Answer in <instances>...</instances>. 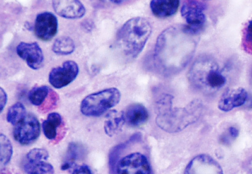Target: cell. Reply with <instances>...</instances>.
Wrapping results in <instances>:
<instances>
[{"label": "cell", "instance_id": "1", "mask_svg": "<svg viewBox=\"0 0 252 174\" xmlns=\"http://www.w3.org/2000/svg\"><path fill=\"white\" fill-rule=\"evenodd\" d=\"M195 36L186 25L166 28L158 37L155 46L154 61L156 68L168 75L181 71L194 53Z\"/></svg>", "mask_w": 252, "mask_h": 174}, {"label": "cell", "instance_id": "2", "mask_svg": "<svg viewBox=\"0 0 252 174\" xmlns=\"http://www.w3.org/2000/svg\"><path fill=\"white\" fill-rule=\"evenodd\" d=\"M152 31L150 23L143 17L127 21L117 34V43L126 57L135 59L142 53Z\"/></svg>", "mask_w": 252, "mask_h": 174}, {"label": "cell", "instance_id": "3", "mask_svg": "<svg viewBox=\"0 0 252 174\" xmlns=\"http://www.w3.org/2000/svg\"><path fill=\"white\" fill-rule=\"evenodd\" d=\"M190 83L202 91L213 93L221 89L226 83V77L218 64L208 56L195 61L189 73Z\"/></svg>", "mask_w": 252, "mask_h": 174}, {"label": "cell", "instance_id": "4", "mask_svg": "<svg viewBox=\"0 0 252 174\" xmlns=\"http://www.w3.org/2000/svg\"><path fill=\"white\" fill-rule=\"evenodd\" d=\"M203 109L201 100H193L184 108H172L165 113L157 115L156 123L167 132H178L196 123L201 117Z\"/></svg>", "mask_w": 252, "mask_h": 174}, {"label": "cell", "instance_id": "5", "mask_svg": "<svg viewBox=\"0 0 252 174\" xmlns=\"http://www.w3.org/2000/svg\"><path fill=\"white\" fill-rule=\"evenodd\" d=\"M120 91L115 88L105 89L86 97L82 101L80 110L86 117H98L118 104Z\"/></svg>", "mask_w": 252, "mask_h": 174}, {"label": "cell", "instance_id": "6", "mask_svg": "<svg viewBox=\"0 0 252 174\" xmlns=\"http://www.w3.org/2000/svg\"><path fill=\"white\" fill-rule=\"evenodd\" d=\"M206 8V3L200 1H186L181 8V15L186 21L187 27L196 36L201 32L206 23L203 11Z\"/></svg>", "mask_w": 252, "mask_h": 174}, {"label": "cell", "instance_id": "7", "mask_svg": "<svg viewBox=\"0 0 252 174\" xmlns=\"http://www.w3.org/2000/svg\"><path fill=\"white\" fill-rule=\"evenodd\" d=\"M40 126L37 119L28 115L15 125L13 135L15 140L23 146L36 141L40 135Z\"/></svg>", "mask_w": 252, "mask_h": 174}, {"label": "cell", "instance_id": "8", "mask_svg": "<svg viewBox=\"0 0 252 174\" xmlns=\"http://www.w3.org/2000/svg\"><path fill=\"white\" fill-rule=\"evenodd\" d=\"M116 173L117 174H151V168L145 155L133 153L119 161Z\"/></svg>", "mask_w": 252, "mask_h": 174}, {"label": "cell", "instance_id": "9", "mask_svg": "<svg viewBox=\"0 0 252 174\" xmlns=\"http://www.w3.org/2000/svg\"><path fill=\"white\" fill-rule=\"evenodd\" d=\"M79 72L77 63L73 61L64 62L61 67L54 68L49 75V82L56 89H62L71 84Z\"/></svg>", "mask_w": 252, "mask_h": 174}, {"label": "cell", "instance_id": "10", "mask_svg": "<svg viewBox=\"0 0 252 174\" xmlns=\"http://www.w3.org/2000/svg\"><path fill=\"white\" fill-rule=\"evenodd\" d=\"M57 17L48 11L38 14L35 21L34 32L43 41L48 42L54 38L58 32Z\"/></svg>", "mask_w": 252, "mask_h": 174}, {"label": "cell", "instance_id": "11", "mask_svg": "<svg viewBox=\"0 0 252 174\" xmlns=\"http://www.w3.org/2000/svg\"><path fill=\"white\" fill-rule=\"evenodd\" d=\"M185 174H223L220 165L212 156L198 155L187 165Z\"/></svg>", "mask_w": 252, "mask_h": 174}, {"label": "cell", "instance_id": "12", "mask_svg": "<svg viewBox=\"0 0 252 174\" xmlns=\"http://www.w3.org/2000/svg\"><path fill=\"white\" fill-rule=\"evenodd\" d=\"M17 54L33 70H38L44 65V57L42 49L37 43L22 42L17 46Z\"/></svg>", "mask_w": 252, "mask_h": 174}, {"label": "cell", "instance_id": "13", "mask_svg": "<svg viewBox=\"0 0 252 174\" xmlns=\"http://www.w3.org/2000/svg\"><path fill=\"white\" fill-rule=\"evenodd\" d=\"M248 93L242 88L227 89L221 95L219 102V108L227 112L242 106L248 100Z\"/></svg>", "mask_w": 252, "mask_h": 174}, {"label": "cell", "instance_id": "14", "mask_svg": "<svg viewBox=\"0 0 252 174\" xmlns=\"http://www.w3.org/2000/svg\"><path fill=\"white\" fill-rule=\"evenodd\" d=\"M52 5L57 15L66 19H79L86 13L84 4L78 0H55Z\"/></svg>", "mask_w": 252, "mask_h": 174}, {"label": "cell", "instance_id": "15", "mask_svg": "<svg viewBox=\"0 0 252 174\" xmlns=\"http://www.w3.org/2000/svg\"><path fill=\"white\" fill-rule=\"evenodd\" d=\"M180 5L179 0H153L150 8L156 16L159 18H167L177 12Z\"/></svg>", "mask_w": 252, "mask_h": 174}, {"label": "cell", "instance_id": "16", "mask_svg": "<svg viewBox=\"0 0 252 174\" xmlns=\"http://www.w3.org/2000/svg\"><path fill=\"white\" fill-rule=\"evenodd\" d=\"M125 116L126 122L133 126L145 124L149 117L147 109L140 103H133L128 106L125 112Z\"/></svg>", "mask_w": 252, "mask_h": 174}, {"label": "cell", "instance_id": "17", "mask_svg": "<svg viewBox=\"0 0 252 174\" xmlns=\"http://www.w3.org/2000/svg\"><path fill=\"white\" fill-rule=\"evenodd\" d=\"M126 123L125 112L111 111L104 121V131L108 136L113 137L121 130Z\"/></svg>", "mask_w": 252, "mask_h": 174}, {"label": "cell", "instance_id": "18", "mask_svg": "<svg viewBox=\"0 0 252 174\" xmlns=\"http://www.w3.org/2000/svg\"><path fill=\"white\" fill-rule=\"evenodd\" d=\"M63 124L61 115L57 113H50L43 122L42 127L45 137L50 140H54L57 136V129Z\"/></svg>", "mask_w": 252, "mask_h": 174}, {"label": "cell", "instance_id": "19", "mask_svg": "<svg viewBox=\"0 0 252 174\" xmlns=\"http://www.w3.org/2000/svg\"><path fill=\"white\" fill-rule=\"evenodd\" d=\"M85 152V149L81 145L75 143H70L67 149L66 159L62 166V170L66 171L69 169L75 161L83 157Z\"/></svg>", "mask_w": 252, "mask_h": 174}, {"label": "cell", "instance_id": "20", "mask_svg": "<svg viewBox=\"0 0 252 174\" xmlns=\"http://www.w3.org/2000/svg\"><path fill=\"white\" fill-rule=\"evenodd\" d=\"M75 46L73 40L68 37L57 38L52 46V50L58 55H67L74 51Z\"/></svg>", "mask_w": 252, "mask_h": 174}, {"label": "cell", "instance_id": "21", "mask_svg": "<svg viewBox=\"0 0 252 174\" xmlns=\"http://www.w3.org/2000/svg\"><path fill=\"white\" fill-rule=\"evenodd\" d=\"M50 90L46 86L36 87L32 89L28 95L29 101L34 106H42L48 98Z\"/></svg>", "mask_w": 252, "mask_h": 174}, {"label": "cell", "instance_id": "22", "mask_svg": "<svg viewBox=\"0 0 252 174\" xmlns=\"http://www.w3.org/2000/svg\"><path fill=\"white\" fill-rule=\"evenodd\" d=\"M13 155L12 145L9 138L1 133L0 136V160L1 167L7 165Z\"/></svg>", "mask_w": 252, "mask_h": 174}, {"label": "cell", "instance_id": "23", "mask_svg": "<svg viewBox=\"0 0 252 174\" xmlns=\"http://www.w3.org/2000/svg\"><path fill=\"white\" fill-rule=\"evenodd\" d=\"M25 169L29 174H54L55 173L54 167L44 161L28 162Z\"/></svg>", "mask_w": 252, "mask_h": 174}, {"label": "cell", "instance_id": "24", "mask_svg": "<svg viewBox=\"0 0 252 174\" xmlns=\"http://www.w3.org/2000/svg\"><path fill=\"white\" fill-rule=\"evenodd\" d=\"M26 117V109L21 102H17L8 110L7 120L9 123L16 125Z\"/></svg>", "mask_w": 252, "mask_h": 174}, {"label": "cell", "instance_id": "25", "mask_svg": "<svg viewBox=\"0 0 252 174\" xmlns=\"http://www.w3.org/2000/svg\"><path fill=\"white\" fill-rule=\"evenodd\" d=\"M125 143L118 145L111 149L109 154V168L111 174L116 173V168L119 162V159L123 150H124L127 143Z\"/></svg>", "mask_w": 252, "mask_h": 174}, {"label": "cell", "instance_id": "26", "mask_svg": "<svg viewBox=\"0 0 252 174\" xmlns=\"http://www.w3.org/2000/svg\"><path fill=\"white\" fill-rule=\"evenodd\" d=\"M242 46L246 53L252 55V19L243 28Z\"/></svg>", "mask_w": 252, "mask_h": 174}, {"label": "cell", "instance_id": "27", "mask_svg": "<svg viewBox=\"0 0 252 174\" xmlns=\"http://www.w3.org/2000/svg\"><path fill=\"white\" fill-rule=\"evenodd\" d=\"M173 97L170 95H163L156 104L157 115L165 113L172 109Z\"/></svg>", "mask_w": 252, "mask_h": 174}, {"label": "cell", "instance_id": "28", "mask_svg": "<svg viewBox=\"0 0 252 174\" xmlns=\"http://www.w3.org/2000/svg\"><path fill=\"white\" fill-rule=\"evenodd\" d=\"M49 157L48 151L45 149H33L30 150L27 155V158L29 162H37L46 160Z\"/></svg>", "mask_w": 252, "mask_h": 174}, {"label": "cell", "instance_id": "29", "mask_svg": "<svg viewBox=\"0 0 252 174\" xmlns=\"http://www.w3.org/2000/svg\"><path fill=\"white\" fill-rule=\"evenodd\" d=\"M58 98L59 97L56 93L51 89L50 94L46 98L47 100L46 99L45 102L41 106V111L47 112L54 108L57 103Z\"/></svg>", "mask_w": 252, "mask_h": 174}, {"label": "cell", "instance_id": "30", "mask_svg": "<svg viewBox=\"0 0 252 174\" xmlns=\"http://www.w3.org/2000/svg\"><path fill=\"white\" fill-rule=\"evenodd\" d=\"M7 99L8 98L6 92L1 88L0 89V110H1V113L3 111L5 105H6Z\"/></svg>", "mask_w": 252, "mask_h": 174}, {"label": "cell", "instance_id": "31", "mask_svg": "<svg viewBox=\"0 0 252 174\" xmlns=\"http://www.w3.org/2000/svg\"><path fill=\"white\" fill-rule=\"evenodd\" d=\"M72 174H93L89 166L83 165L76 168Z\"/></svg>", "mask_w": 252, "mask_h": 174}, {"label": "cell", "instance_id": "32", "mask_svg": "<svg viewBox=\"0 0 252 174\" xmlns=\"http://www.w3.org/2000/svg\"><path fill=\"white\" fill-rule=\"evenodd\" d=\"M228 132L230 133V136L233 139L236 138L239 135L238 130L234 127H230L228 129Z\"/></svg>", "mask_w": 252, "mask_h": 174}, {"label": "cell", "instance_id": "33", "mask_svg": "<svg viewBox=\"0 0 252 174\" xmlns=\"http://www.w3.org/2000/svg\"><path fill=\"white\" fill-rule=\"evenodd\" d=\"M246 168L249 174H252V158L248 161Z\"/></svg>", "mask_w": 252, "mask_h": 174}, {"label": "cell", "instance_id": "34", "mask_svg": "<svg viewBox=\"0 0 252 174\" xmlns=\"http://www.w3.org/2000/svg\"><path fill=\"white\" fill-rule=\"evenodd\" d=\"M111 2H114V3L120 4L124 1H111Z\"/></svg>", "mask_w": 252, "mask_h": 174}]
</instances>
